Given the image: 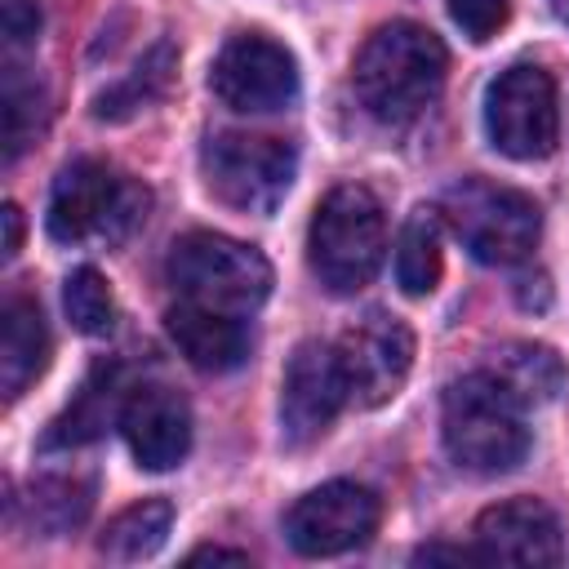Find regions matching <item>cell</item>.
<instances>
[{"mask_svg": "<svg viewBox=\"0 0 569 569\" xmlns=\"http://www.w3.org/2000/svg\"><path fill=\"white\" fill-rule=\"evenodd\" d=\"M169 284L200 307H218L231 316H244L262 307L271 293V267L253 244H240L218 231H187L169 249Z\"/></svg>", "mask_w": 569, "mask_h": 569, "instance_id": "6", "label": "cell"}, {"mask_svg": "<svg viewBox=\"0 0 569 569\" xmlns=\"http://www.w3.org/2000/svg\"><path fill=\"white\" fill-rule=\"evenodd\" d=\"M200 560H236V565H244L249 556L244 551H227V547H200V551H191V565H200Z\"/></svg>", "mask_w": 569, "mask_h": 569, "instance_id": "28", "label": "cell"}, {"mask_svg": "<svg viewBox=\"0 0 569 569\" xmlns=\"http://www.w3.org/2000/svg\"><path fill=\"white\" fill-rule=\"evenodd\" d=\"M204 187L240 213H271L293 187V142L271 133H213L200 151Z\"/></svg>", "mask_w": 569, "mask_h": 569, "instance_id": "7", "label": "cell"}, {"mask_svg": "<svg viewBox=\"0 0 569 569\" xmlns=\"http://www.w3.org/2000/svg\"><path fill=\"white\" fill-rule=\"evenodd\" d=\"M525 405L485 369L458 378L440 405V436L449 458L471 476H502L525 462L529 427Z\"/></svg>", "mask_w": 569, "mask_h": 569, "instance_id": "2", "label": "cell"}, {"mask_svg": "<svg viewBox=\"0 0 569 569\" xmlns=\"http://www.w3.org/2000/svg\"><path fill=\"white\" fill-rule=\"evenodd\" d=\"M169 525H173V507H169L164 498H142V502L124 507V511L102 529L98 551H102L107 560H120V565L147 560V556H156V551L164 547Z\"/></svg>", "mask_w": 569, "mask_h": 569, "instance_id": "20", "label": "cell"}, {"mask_svg": "<svg viewBox=\"0 0 569 569\" xmlns=\"http://www.w3.org/2000/svg\"><path fill=\"white\" fill-rule=\"evenodd\" d=\"M476 551L480 560L507 565H556L565 551L560 520L538 498H507L480 511L476 520Z\"/></svg>", "mask_w": 569, "mask_h": 569, "instance_id": "13", "label": "cell"}, {"mask_svg": "<svg viewBox=\"0 0 569 569\" xmlns=\"http://www.w3.org/2000/svg\"><path fill=\"white\" fill-rule=\"evenodd\" d=\"M89 502H93V485H89V480H76V476H44V480L31 485L27 516H31V529L58 538V533L76 529V525L89 516Z\"/></svg>", "mask_w": 569, "mask_h": 569, "instance_id": "22", "label": "cell"}, {"mask_svg": "<svg viewBox=\"0 0 569 569\" xmlns=\"http://www.w3.org/2000/svg\"><path fill=\"white\" fill-rule=\"evenodd\" d=\"M445 67H449V53L440 36L418 22L396 18V22H382L360 44L351 84H356L360 107L378 124H409L436 102L445 84Z\"/></svg>", "mask_w": 569, "mask_h": 569, "instance_id": "1", "label": "cell"}, {"mask_svg": "<svg viewBox=\"0 0 569 569\" xmlns=\"http://www.w3.org/2000/svg\"><path fill=\"white\" fill-rule=\"evenodd\" d=\"M120 369L116 365H93V373L80 382V391L71 396V405L49 422L44 431V449H76L89 445L107 431V422L120 413Z\"/></svg>", "mask_w": 569, "mask_h": 569, "instance_id": "17", "label": "cell"}, {"mask_svg": "<svg viewBox=\"0 0 569 569\" xmlns=\"http://www.w3.org/2000/svg\"><path fill=\"white\" fill-rule=\"evenodd\" d=\"M40 111H44L40 84H27L18 71H9V80H4V160H9V164H13V160L22 156V147L36 138Z\"/></svg>", "mask_w": 569, "mask_h": 569, "instance_id": "24", "label": "cell"}, {"mask_svg": "<svg viewBox=\"0 0 569 569\" xmlns=\"http://www.w3.org/2000/svg\"><path fill=\"white\" fill-rule=\"evenodd\" d=\"M485 373H493L520 405H547L560 382H565V365L551 347L542 342H507L489 356Z\"/></svg>", "mask_w": 569, "mask_h": 569, "instance_id": "18", "label": "cell"}, {"mask_svg": "<svg viewBox=\"0 0 569 569\" xmlns=\"http://www.w3.org/2000/svg\"><path fill=\"white\" fill-rule=\"evenodd\" d=\"M485 133L511 160H542L560 142V98L551 71L533 62L507 67L485 93Z\"/></svg>", "mask_w": 569, "mask_h": 569, "instance_id": "8", "label": "cell"}, {"mask_svg": "<svg viewBox=\"0 0 569 569\" xmlns=\"http://www.w3.org/2000/svg\"><path fill=\"white\" fill-rule=\"evenodd\" d=\"M440 271H445L440 213L418 209V213H409V222L400 227V240H396V284L409 298H427L440 284Z\"/></svg>", "mask_w": 569, "mask_h": 569, "instance_id": "19", "label": "cell"}, {"mask_svg": "<svg viewBox=\"0 0 569 569\" xmlns=\"http://www.w3.org/2000/svg\"><path fill=\"white\" fill-rule=\"evenodd\" d=\"M151 191L107 160H71L49 191V236L62 244H120L147 222Z\"/></svg>", "mask_w": 569, "mask_h": 569, "instance_id": "3", "label": "cell"}, {"mask_svg": "<svg viewBox=\"0 0 569 569\" xmlns=\"http://www.w3.org/2000/svg\"><path fill=\"white\" fill-rule=\"evenodd\" d=\"M62 307H67L71 325H76L80 333H89V338H102V333H111V325H116V298H111L107 280H102L93 267H76V271L67 276V284H62Z\"/></svg>", "mask_w": 569, "mask_h": 569, "instance_id": "23", "label": "cell"}, {"mask_svg": "<svg viewBox=\"0 0 569 569\" xmlns=\"http://www.w3.org/2000/svg\"><path fill=\"white\" fill-rule=\"evenodd\" d=\"M449 18L462 27L467 40L485 44V40H493L507 27L511 0H449Z\"/></svg>", "mask_w": 569, "mask_h": 569, "instance_id": "25", "label": "cell"}, {"mask_svg": "<svg viewBox=\"0 0 569 569\" xmlns=\"http://www.w3.org/2000/svg\"><path fill=\"white\" fill-rule=\"evenodd\" d=\"M556 13H560V18L569 22V0H556Z\"/></svg>", "mask_w": 569, "mask_h": 569, "instance_id": "29", "label": "cell"}, {"mask_svg": "<svg viewBox=\"0 0 569 569\" xmlns=\"http://www.w3.org/2000/svg\"><path fill=\"white\" fill-rule=\"evenodd\" d=\"M169 76H173V44H156L151 53H142V62L120 84H111L93 98V116L98 120H124V116L151 107L169 89Z\"/></svg>", "mask_w": 569, "mask_h": 569, "instance_id": "21", "label": "cell"}, {"mask_svg": "<svg viewBox=\"0 0 569 569\" xmlns=\"http://www.w3.org/2000/svg\"><path fill=\"white\" fill-rule=\"evenodd\" d=\"M378 520H382V507L373 489L356 480H329L289 507L284 533L298 556H338L369 542Z\"/></svg>", "mask_w": 569, "mask_h": 569, "instance_id": "11", "label": "cell"}, {"mask_svg": "<svg viewBox=\"0 0 569 569\" xmlns=\"http://www.w3.org/2000/svg\"><path fill=\"white\" fill-rule=\"evenodd\" d=\"M36 31H40V9L31 0H9L4 4V36H9V44H27V40H36Z\"/></svg>", "mask_w": 569, "mask_h": 569, "instance_id": "26", "label": "cell"}, {"mask_svg": "<svg viewBox=\"0 0 569 569\" xmlns=\"http://www.w3.org/2000/svg\"><path fill=\"white\" fill-rule=\"evenodd\" d=\"M333 351H338V369L347 382V400H356L365 409L387 405L413 369V333L405 320H396L387 311L360 316L338 338Z\"/></svg>", "mask_w": 569, "mask_h": 569, "instance_id": "10", "label": "cell"}, {"mask_svg": "<svg viewBox=\"0 0 569 569\" xmlns=\"http://www.w3.org/2000/svg\"><path fill=\"white\" fill-rule=\"evenodd\" d=\"M387 253V218L369 187L342 182L333 187L307 227V262L329 293L365 289Z\"/></svg>", "mask_w": 569, "mask_h": 569, "instance_id": "4", "label": "cell"}, {"mask_svg": "<svg viewBox=\"0 0 569 569\" xmlns=\"http://www.w3.org/2000/svg\"><path fill=\"white\" fill-rule=\"evenodd\" d=\"M209 89L231 111H280L298 98V62L280 40L262 31H240L218 49Z\"/></svg>", "mask_w": 569, "mask_h": 569, "instance_id": "9", "label": "cell"}, {"mask_svg": "<svg viewBox=\"0 0 569 569\" xmlns=\"http://www.w3.org/2000/svg\"><path fill=\"white\" fill-rule=\"evenodd\" d=\"M0 222H4V258H13L18 253V244H22V213H18V204H4L0 209Z\"/></svg>", "mask_w": 569, "mask_h": 569, "instance_id": "27", "label": "cell"}, {"mask_svg": "<svg viewBox=\"0 0 569 569\" xmlns=\"http://www.w3.org/2000/svg\"><path fill=\"white\" fill-rule=\"evenodd\" d=\"M49 365V329L31 298L13 293L0 311V391L4 400H18Z\"/></svg>", "mask_w": 569, "mask_h": 569, "instance_id": "16", "label": "cell"}, {"mask_svg": "<svg viewBox=\"0 0 569 569\" xmlns=\"http://www.w3.org/2000/svg\"><path fill=\"white\" fill-rule=\"evenodd\" d=\"M120 431L138 467L169 471L191 449V409L169 387H138L120 409Z\"/></svg>", "mask_w": 569, "mask_h": 569, "instance_id": "14", "label": "cell"}, {"mask_svg": "<svg viewBox=\"0 0 569 569\" xmlns=\"http://www.w3.org/2000/svg\"><path fill=\"white\" fill-rule=\"evenodd\" d=\"M347 400V382L338 369V351L325 342H298L289 365H284V382H280V436L289 449H302L311 440H320L329 431V422L338 418Z\"/></svg>", "mask_w": 569, "mask_h": 569, "instance_id": "12", "label": "cell"}, {"mask_svg": "<svg viewBox=\"0 0 569 569\" xmlns=\"http://www.w3.org/2000/svg\"><path fill=\"white\" fill-rule=\"evenodd\" d=\"M440 218L462 240V249L489 267H511L529 258L542 231V213L533 196L493 178H458L453 187H445Z\"/></svg>", "mask_w": 569, "mask_h": 569, "instance_id": "5", "label": "cell"}, {"mask_svg": "<svg viewBox=\"0 0 569 569\" xmlns=\"http://www.w3.org/2000/svg\"><path fill=\"white\" fill-rule=\"evenodd\" d=\"M164 325H169L173 347L187 356V365H196L204 373H227V369L244 365V356H249V329L231 311L200 307V302L182 298L164 316Z\"/></svg>", "mask_w": 569, "mask_h": 569, "instance_id": "15", "label": "cell"}]
</instances>
